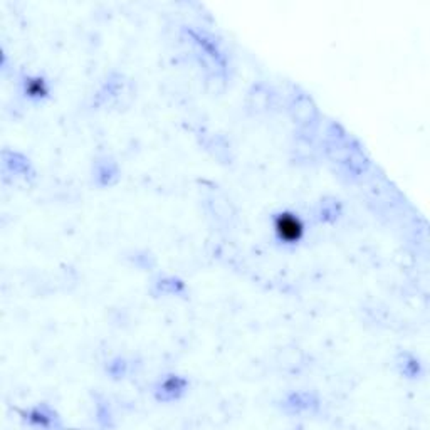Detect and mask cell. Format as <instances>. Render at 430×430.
Instances as JSON below:
<instances>
[{
    "instance_id": "2",
    "label": "cell",
    "mask_w": 430,
    "mask_h": 430,
    "mask_svg": "<svg viewBox=\"0 0 430 430\" xmlns=\"http://www.w3.org/2000/svg\"><path fill=\"white\" fill-rule=\"evenodd\" d=\"M26 95L29 98H45L49 92V86L44 77H27L24 82Z\"/></svg>"
},
{
    "instance_id": "1",
    "label": "cell",
    "mask_w": 430,
    "mask_h": 430,
    "mask_svg": "<svg viewBox=\"0 0 430 430\" xmlns=\"http://www.w3.org/2000/svg\"><path fill=\"white\" fill-rule=\"evenodd\" d=\"M272 227H274L277 239L283 244H288V246L299 244L303 240L304 234H306V227H304L301 217L289 210L276 214L274 220H272Z\"/></svg>"
}]
</instances>
